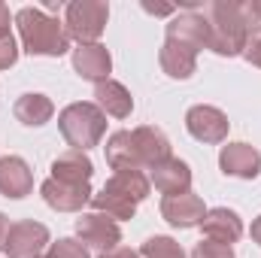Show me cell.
Returning <instances> with one entry per match:
<instances>
[{"label":"cell","instance_id":"obj_15","mask_svg":"<svg viewBox=\"0 0 261 258\" xmlns=\"http://www.w3.org/2000/svg\"><path fill=\"white\" fill-rule=\"evenodd\" d=\"M73 67H76V73L82 76V79H91V82H103V79H110V52L103 49V46H97V43H91V46H79L76 52H73Z\"/></svg>","mask_w":261,"mask_h":258},{"label":"cell","instance_id":"obj_28","mask_svg":"<svg viewBox=\"0 0 261 258\" xmlns=\"http://www.w3.org/2000/svg\"><path fill=\"white\" fill-rule=\"evenodd\" d=\"M240 6H243V15H246L249 28H252L255 21H261V0H255V3H240Z\"/></svg>","mask_w":261,"mask_h":258},{"label":"cell","instance_id":"obj_24","mask_svg":"<svg viewBox=\"0 0 261 258\" xmlns=\"http://www.w3.org/2000/svg\"><path fill=\"white\" fill-rule=\"evenodd\" d=\"M192 258H234V252H231V246H225V243L200 240L195 246V252H192Z\"/></svg>","mask_w":261,"mask_h":258},{"label":"cell","instance_id":"obj_9","mask_svg":"<svg viewBox=\"0 0 261 258\" xmlns=\"http://www.w3.org/2000/svg\"><path fill=\"white\" fill-rule=\"evenodd\" d=\"M186 128H189V134H192L195 140H200V143H222L225 134H228V119H225L222 110L200 104V107H192V110H189Z\"/></svg>","mask_w":261,"mask_h":258},{"label":"cell","instance_id":"obj_31","mask_svg":"<svg viewBox=\"0 0 261 258\" xmlns=\"http://www.w3.org/2000/svg\"><path fill=\"white\" fill-rule=\"evenodd\" d=\"M103 258H140V255H137L134 249H125V246H116L113 252H107Z\"/></svg>","mask_w":261,"mask_h":258},{"label":"cell","instance_id":"obj_19","mask_svg":"<svg viewBox=\"0 0 261 258\" xmlns=\"http://www.w3.org/2000/svg\"><path fill=\"white\" fill-rule=\"evenodd\" d=\"M94 97H97V107L107 110V113L116 116V119H125V116H130V110H134V100H130L128 88H125L122 82H113V79L97 82Z\"/></svg>","mask_w":261,"mask_h":258},{"label":"cell","instance_id":"obj_11","mask_svg":"<svg viewBox=\"0 0 261 258\" xmlns=\"http://www.w3.org/2000/svg\"><path fill=\"white\" fill-rule=\"evenodd\" d=\"M219 164L228 176H240V179H255L261 173V155L258 149H252L249 143H231L222 149Z\"/></svg>","mask_w":261,"mask_h":258},{"label":"cell","instance_id":"obj_5","mask_svg":"<svg viewBox=\"0 0 261 258\" xmlns=\"http://www.w3.org/2000/svg\"><path fill=\"white\" fill-rule=\"evenodd\" d=\"M107 3H94V0H76L67 6V34L73 40H79L82 46H91L107 24Z\"/></svg>","mask_w":261,"mask_h":258},{"label":"cell","instance_id":"obj_21","mask_svg":"<svg viewBox=\"0 0 261 258\" xmlns=\"http://www.w3.org/2000/svg\"><path fill=\"white\" fill-rule=\"evenodd\" d=\"M195 55L192 49H186V46H176V43H164V49H161V67H164V73L167 76H173V79H189L192 73H195Z\"/></svg>","mask_w":261,"mask_h":258},{"label":"cell","instance_id":"obj_22","mask_svg":"<svg viewBox=\"0 0 261 258\" xmlns=\"http://www.w3.org/2000/svg\"><path fill=\"white\" fill-rule=\"evenodd\" d=\"M15 119L21 125H46L52 119V100L43 94H21L15 100Z\"/></svg>","mask_w":261,"mask_h":258},{"label":"cell","instance_id":"obj_1","mask_svg":"<svg viewBox=\"0 0 261 258\" xmlns=\"http://www.w3.org/2000/svg\"><path fill=\"white\" fill-rule=\"evenodd\" d=\"M15 24L21 34V43L31 55H64L70 46V34L64 31V24L52 15H46V9H34L24 6L15 12Z\"/></svg>","mask_w":261,"mask_h":258},{"label":"cell","instance_id":"obj_12","mask_svg":"<svg viewBox=\"0 0 261 258\" xmlns=\"http://www.w3.org/2000/svg\"><path fill=\"white\" fill-rule=\"evenodd\" d=\"M200 228H203L206 240H216V243H225V246L237 243L240 234H243V222H240V216H237L234 210H225V207L206 210Z\"/></svg>","mask_w":261,"mask_h":258},{"label":"cell","instance_id":"obj_33","mask_svg":"<svg viewBox=\"0 0 261 258\" xmlns=\"http://www.w3.org/2000/svg\"><path fill=\"white\" fill-rule=\"evenodd\" d=\"M252 237H255V243L261 246V216L255 219V222H252Z\"/></svg>","mask_w":261,"mask_h":258},{"label":"cell","instance_id":"obj_29","mask_svg":"<svg viewBox=\"0 0 261 258\" xmlns=\"http://www.w3.org/2000/svg\"><path fill=\"white\" fill-rule=\"evenodd\" d=\"M143 9H146V12H155V15H170V12H176V6H161V3H149V0H143Z\"/></svg>","mask_w":261,"mask_h":258},{"label":"cell","instance_id":"obj_30","mask_svg":"<svg viewBox=\"0 0 261 258\" xmlns=\"http://www.w3.org/2000/svg\"><path fill=\"white\" fill-rule=\"evenodd\" d=\"M3 37H9V9H6V3H0V40Z\"/></svg>","mask_w":261,"mask_h":258},{"label":"cell","instance_id":"obj_23","mask_svg":"<svg viewBox=\"0 0 261 258\" xmlns=\"http://www.w3.org/2000/svg\"><path fill=\"white\" fill-rule=\"evenodd\" d=\"M143 255L146 258H186V252L170 237H152V240L143 243Z\"/></svg>","mask_w":261,"mask_h":258},{"label":"cell","instance_id":"obj_2","mask_svg":"<svg viewBox=\"0 0 261 258\" xmlns=\"http://www.w3.org/2000/svg\"><path fill=\"white\" fill-rule=\"evenodd\" d=\"M149 194V179L143 170H119L103 186V192L91 197V207L97 213H107L110 219H134L137 203Z\"/></svg>","mask_w":261,"mask_h":258},{"label":"cell","instance_id":"obj_27","mask_svg":"<svg viewBox=\"0 0 261 258\" xmlns=\"http://www.w3.org/2000/svg\"><path fill=\"white\" fill-rule=\"evenodd\" d=\"M15 58H18V49H15L12 34H9V37L0 40V70H3V67H12L15 64Z\"/></svg>","mask_w":261,"mask_h":258},{"label":"cell","instance_id":"obj_18","mask_svg":"<svg viewBox=\"0 0 261 258\" xmlns=\"http://www.w3.org/2000/svg\"><path fill=\"white\" fill-rule=\"evenodd\" d=\"M31 186H34V176L18 155L0 158V192L6 197H24L31 192Z\"/></svg>","mask_w":261,"mask_h":258},{"label":"cell","instance_id":"obj_10","mask_svg":"<svg viewBox=\"0 0 261 258\" xmlns=\"http://www.w3.org/2000/svg\"><path fill=\"white\" fill-rule=\"evenodd\" d=\"M161 216L173 225V228H195L203 222L206 210H203V200L197 194L186 192V194H170L161 200Z\"/></svg>","mask_w":261,"mask_h":258},{"label":"cell","instance_id":"obj_7","mask_svg":"<svg viewBox=\"0 0 261 258\" xmlns=\"http://www.w3.org/2000/svg\"><path fill=\"white\" fill-rule=\"evenodd\" d=\"M167 40L176 43V46H186L192 52L210 46V21H206V15H200L195 9L182 12L179 18H173L167 24Z\"/></svg>","mask_w":261,"mask_h":258},{"label":"cell","instance_id":"obj_32","mask_svg":"<svg viewBox=\"0 0 261 258\" xmlns=\"http://www.w3.org/2000/svg\"><path fill=\"white\" fill-rule=\"evenodd\" d=\"M6 234H9V222H6V216L0 213V249H3V243H6Z\"/></svg>","mask_w":261,"mask_h":258},{"label":"cell","instance_id":"obj_13","mask_svg":"<svg viewBox=\"0 0 261 258\" xmlns=\"http://www.w3.org/2000/svg\"><path fill=\"white\" fill-rule=\"evenodd\" d=\"M134 149H137V158H140V164H143V170L146 167H158V164H164L167 158H170V140L161 134L158 128H137L134 134Z\"/></svg>","mask_w":261,"mask_h":258},{"label":"cell","instance_id":"obj_14","mask_svg":"<svg viewBox=\"0 0 261 258\" xmlns=\"http://www.w3.org/2000/svg\"><path fill=\"white\" fill-rule=\"evenodd\" d=\"M91 173H94V167H91L88 155L79 149H70L52 161V179L67 183V186H88Z\"/></svg>","mask_w":261,"mask_h":258},{"label":"cell","instance_id":"obj_20","mask_svg":"<svg viewBox=\"0 0 261 258\" xmlns=\"http://www.w3.org/2000/svg\"><path fill=\"white\" fill-rule=\"evenodd\" d=\"M107 161H110V167L116 173L119 170H143V164L137 158V149H134L130 131H119V134L110 137V143H107Z\"/></svg>","mask_w":261,"mask_h":258},{"label":"cell","instance_id":"obj_17","mask_svg":"<svg viewBox=\"0 0 261 258\" xmlns=\"http://www.w3.org/2000/svg\"><path fill=\"white\" fill-rule=\"evenodd\" d=\"M40 192H43V200L52 210H64V213L79 210L91 197V189L88 186H67V183H58V179H46Z\"/></svg>","mask_w":261,"mask_h":258},{"label":"cell","instance_id":"obj_8","mask_svg":"<svg viewBox=\"0 0 261 258\" xmlns=\"http://www.w3.org/2000/svg\"><path fill=\"white\" fill-rule=\"evenodd\" d=\"M76 231H79L82 243H88V246H91V249H97L100 255L113 252V249H116V243L122 240V234H119V225H116L113 219H103L100 213L82 216V219L76 222Z\"/></svg>","mask_w":261,"mask_h":258},{"label":"cell","instance_id":"obj_6","mask_svg":"<svg viewBox=\"0 0 261 258\" xmlns=\"http://www.w3.org/2000/svg\"><path fill=\"white\" fill-rule=\"evenodd\" d=\"M46 243H49V231L40 222H18V225H9L3 249L9 258H37Z\"/></svg>","mask_w":261,"mask_h":258},{"label":"cell","instance_id":"obj_3","mask_svg":"<svg viewBox=\"0 0 261 258\" xmlns=\"http://www.w3.org/2000/svg\"><path fill=\"white\" fill-rule=\"evenodd\" d=\"M210 49L219 55H237L246 46L249 37V21L243 15L240 3H213L210 6Z\"/></svg>","mask_w":261,"mask_h":258},{"label":"cell","instance_id":"obj_4","mask_svg":"<svg viewBox=\"0 0 261 258\" xmlns=\"http://www.w3.org/2000/svg\"><path fill=\"white\" fill-rule=\"evenodd\" d=\"M58 125H61V134H64L67 143L73 149L85 152V149L100 143V137L107 131V116L97 104H70L58 116Z\"/></svg>","mask_w":261,"mask_h":258},{"label":"cell","instance_id":"obj_26","mask_svg":"<svg viewBox=\"0 0 261 258\" xmlns=\"http://www.w3.org/2000/svg\"><path fill=\"white\" fill-rule=\"evenodd\" d=\"M243 55L249 64L261 67V28H252L249 37H246V46H243Z\"/></svg>","mask_w":261,"mask_h":258},{"label":"cell","instance_id":"obj_16","mask_svg":"<svg viewBox=\"0 0 261 258\" xmlns=\"http://www.w3.org/2000/svg\"><path fill=\"white\" fill-rule=\"evenodd\" d=\"M152 183L158 192H164L167 197L170 194H186L189 186H192V173H189V164L179 161V158H167L164 164H158L152 170Z\"/></svg>","mask_w":261,"mask_h":258},{"label":"cell","instance_id":"obj_25","mask_svg":"<svg viewBox=\"0 0 261 258\" xmlns=\"http://www.w3.org/2000/svg\"><path fill=\"white\" fill-rule=\"evenodd\" d=\"M46 258H88V249L76 240H58Z\"/></svg>","mask_w":261,"mask_h":258}]
</instances>
